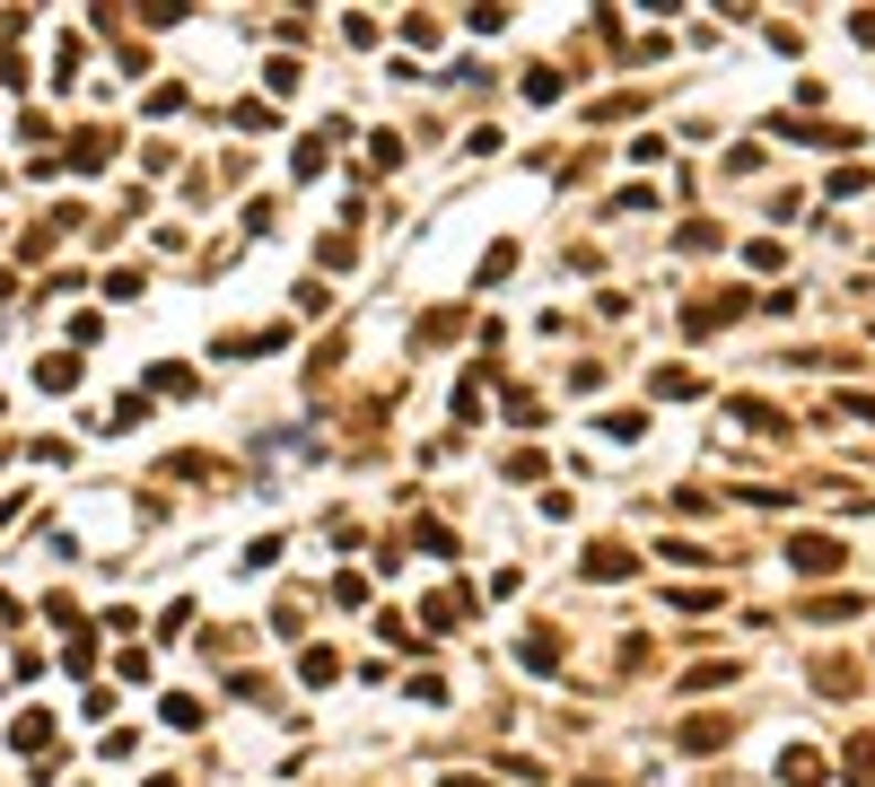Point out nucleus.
Returning a JSON list of instances; mask_svg holds the SVG:
<instances>
[{"instance_id":"obj_1","label":"nucleus","mask_w":875,"mask_h":787,"mask_svg":"<svg viewBox=\"0 0 875 787\" xmlns=\"http://www.w3.org/2000/svg\"><path fill=\"white\" fill-rule=\"evenodd\" d=\"M516 657H525V674H561V666H569V639H561V630H543V621H534V630H525V639H516Z\"/></svg>"},{"instance_id":"obj_2","label":"nucleus","mask_w":875,"mask_h":787,"mask_svg":"<svg viewBox=\"0 0 875 787\" xmlns=\"http://www.w3.org/2000/svg\"><path fill=\"white\" fill-rule=\"evenodd\" d=\"M788 561L805 568V577H832V568H850V561H841V543H832V534H797V543H788Z\"/></svg>"},{"instance_id":"obj_3","label":"nucleus","mask_w":875,"mask_h":787,"mask_svg":"<svg viewBox=\"0 0 875 787\" xmlns=\"http://www.w3.org/2000/svg\"><path fill=\"white\" fill-rule=\"evenodd\" d=\"M727 412H736V421H745L753 438H779V429H788V421H779V403H761V394H736V403H727Z\"/></svg>"},{"instance_id":"obj_4","label":"nucleus","mask_w":875,"mask_h":787,"mask_svg":"<svg viewBox=\"0 0 875 787\" xmlns=\"http://www.w3.org/2000/svg\"><path fill=\"white\" fill-rule=\"evenodd\" d=\"M779 779H788V787H823V753L788 744V753H779Z\"/></svg>"},{"instance_id":"obj_5","label":"nucleus","mask_w":875,"mask_h":787,"mask_svg":"<svg viewBox=\"0 0 875 787\" xmlns=\"http://www.w3.org/2000/svg\"><path fill=\"white\" fill-rule=\"evenodd\" d=\"M587 577H596V586L630 577V552H622V543H587Z\"/></svg>"},{"instance_id":"obj_6","label":"nucleus","mask_w":875,"mask_h":787,"mask_svg":"<svg viewBox=\"0 0 875 787\" xmlns=\"http://www.w3.org/2000/svg\"><path fill=\"white\" fill-rule=\"evenodd\" d=\"M9 744H18V753H44V744H53V717H44V709H26V717L9 726Z\"/></svg>"},{"instance_id":"obj_7","label":"nucleus","mask_w":875,"mask_h":787,"mask_svg":"<svg viewBox=\"0 0 875 787\" xmlns=\"http://www.w3.org/2000/svg\"><path fill=\"white\" fill-rule=\"evenodd\" d=\"M841 770H850L858 787L875 779V735H850V744H841Z\"/></svg>"},{"instance_id":"obj_8","label":"nucleus","mask_w":875,"mask_h":787,"mask_svg":"<svg viewBox=\"0 0 875 787\" xmlns=\"http://www.w3.org/2000/svg\"><path fill=\"white\" fill-rule=\"evenodd\" d=\"M35 385H44V394H71V385H79V359H44Z\"/></svg>"},{"instance_id":"obj_9","label":"nucleus","mask_w":875,"mask_h":787,"mask_svg":"<svg viewBox=\"0 0 875 787\" xmlns=\"http://www.w3.org/2000/svg\"><path fill=\"white\" fill-rule=\"evenodd\" d=\"M683 744H692V753H709V744H727V717H683Z\"/></svg>"},{"instance_id":"obj_10","label":"nucleus","mask_w":875,"mask_h":787,"mask_svg":"<svg viewBox=\"0 0 875 787\" xmlns=\"http://www.w3.org/2000/svg\"><path fill=\"white\" fill-rule=\"evenodd\" d=\"M298 674H307V682H333V674H342V648H307V657H298Z\"/></svg>"},{"instance_id":"obj_11","label":"nucleus","mask_w":875,"mask_h":787,"mask_svg":"<svg viewBox=\"0 0 875 787\" xmlns=\"http://www.w3.org/2000/svg\"><path fill=\"white\" fill-rule=\"evenodd\" d=\"M465 333V307H438V316H420V341H456Z\"/></svg>"},{"instance_id":"obj_12","label":"nucleus","mask_w":875,"mask_h":787,"mask_svg":"<svg viewBox=\"0 0 875 787\" xmlns=\"http://www.w3.org/2000/svg\"><path fill=\"white\" fill-rule=\"evenodd\" d=\"M814 691H841V700H850V691H858V674H850L841 657H823V666H814Z\"/></svg>"},{"instance_id":"obj_13","label":"nucleus","mask_w":875,"mask_h":787,"mask_svg":"<svg viewBox=\"0 0 875 787\" xmlns=\"http://www.w3.org/2000/svg\"><path fill=\"white\" fill-rule=\"evenodd\" d=\"M657 394H665V403H683V394H701V376H692V368H657Z\"/></svg>"},{"instance_id":"obj_14","label":"nucleus","mask_w":875,"mask_h":787,"mask_svg":"<svg viewBox=\"0 0 875 787\" xmlns=\"http://www.w3.org/2000/svg\"><path fill=\"white\" fill-rule=\"evenodd\" d=\"M420 621H429V630H447V621H465V595H429V604H420Z\"/></svg>"},{"instance_id":"obj_15","label":"nucleus","mask_w":875,"mask_h":787,"mask_svg":"<svg viewBox=\"0 0 875 787\" xmlns=\"http://www.w3.org/2000/svg\"><path fill=\"white\" fill-rule=\"evenodd\" d=\"M805 613H814V621H850V613H858V595H850V586H841V595H814V604H805Z\"/></svg>"},{"instance_id":"obj_16","label":"nucleus","mask_w":875,"mask_h":787,"mask_svg":"<svg viewBox=\"0 0 875 787\" xmlns=\"http://www.w3.org/2000/svg\"><path fill=\"white\" fill-rule=\"evenodd\" d=\"M158 709H167V726H202V700H193V691H167Z\"/></svg>"},{"instance_id":"obj_17","label":"nucleus","mask_w":875,"mask_h":787,"mask_svg":"<svg viewBox=\"0 0 875 787\" xmlns=\"http://www.w3.org/2000/svg\"><path fill=\"white\" fill-rule=\"evenodd\" d=\"M596 429H605V438H639V429H648V412H605Z\"/></svg>"},{"instance_id":"obj_18","label":"nucleus","mask_w":875,"mask_h":787,"mask_svg":"<svg viewBox=\"0 0 875 787\" xmlns=\"http://www.w3.org/2000/svg\"><path fill=\"white\" fill-rule=\"evenodd\" d=\"M718 682H736V666H727V657H709V666H692V691H718Z\"/></svg>"},{"instance_id":"obj_19","label":"nucleus","mask_w":875,"mask_h":787,"mask_svg":"<svg viewBox=\"0 0 875 787\" xmlns=\"http://www.w3.org/2000/svg\"><path fill=\"white\" fill-rule=\"evenodd\" d=\"M447 787H491V779L482 770H447Z\"/></svg>"}]
</instances>
